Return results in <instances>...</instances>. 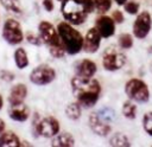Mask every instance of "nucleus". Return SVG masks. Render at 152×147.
Listing matches in <instances>:
<instances>
[{"instance_id":"1","label":"nucleus","mask_w":152,"mask_h":147,"mask_svg":"<svg viewBox=\"0 0 152 147\" xmlns=\"http://www.w3.org/2000/svg\"><path fill=\"white\" fill-rule=\"evenodd\" d=\"M70 85L72 94L81 107L91 108L96 104L101 94V85L97 79L93 77L86 78L75 75L70 81Z\"/></svg>"},{"instance_id":"2","label":"nucleus","mask_w":152,"mask_h":147,"mask_svg":"<svg viewBox=\"0 0 152 147\" xmlns=\"http://www.w3.org/2000/svg\"><path fill=\"white\" fill-rule=\"evenodd\" d=\"M38 32L43 43L49 47L50 55L55 58H62L66 51L59 38L57 28H55L51 23L43 20L38 25Z\"/></svg>"},{"instance_id":"3","label":"nucleus","mask_w":152,"mask_h":147,"mask_svg":"<svg viewBox=\"0 0 152 147\" xmlns=\"http://www.w3.org/2000/svg\"><path fill=\"white\" fill-rule=\"evenodd\" d=\"M57 31L68 55L75 56L83 49L84 39L81 36V33L75 27L71 26L70 23L61 21L57 25Z\"/></svg>"},{"instance_id":"4","label":"nucleus","mask_w":152,"mask_h":147,"mask_svg":"<svg viewBox=\"0 0 152 147\" xmlns=\"http://www.w3.org/2000/svg\"><path fill=\"white\" fill-rule=\"evenodd\" d=\"M61 126L56 117L53 116H45L43 119L36 113L32 120V134L34 138L44 136V138H53L59 133Z\"/></svg>"},{"instance_id":"5","label":"nucleus","mask_w":152,"mask_h":147,"mask_svg":"<svg viewBox=\"0 0 152 147\" xmlns=\"http://www.w3.org/2000/svg\"><path fill=\"white\" fill-rule=\"evenodd\" d=\"M61 12L63 14V18L68 23L74 25L83 24L89 14L81 0H62Z\"/></svg>"},{"instance_id":"6","label":"nucleus","mask_w":152,"mask_h":147,"mask_svg":"<svg viewBox=\"0 0 152 147\" xmlns=\"http://www.w3.org/2000/svg\"><path fill=\"white\" fill-rule=\"evenodd\" d=\"M125 94L137 103H146L150 100V90L147 84L140 78H131L125 84Z\"/></svg>"},{"instance_id":"7","label":"nucleus","mask_w":152,"mask_h":147,"mask_svg":"<svg viewBox=\"0 0 152 147\" xmlns=\"http://www.w3.org/2000/svg\"><path fill=\"white\" fill-rule=\"evenodd\" d=\"M126 55L116 46H108L102 55V66L107 71L120 70L126 64Z\"/></svg>"},{"instance_id":"8","label":"nucleus","mask_w":152,"mask_h":147,"mask_svg":"<svg viewBox=\"0 0 152 147\" xmlns=\"http://www.w3.org/2000/svg\"><path fill=\"white\" fill-rule=\"evenodd\" d=\"M2 38L10 45L20 44L24 39V33H23L20 23L13 18L7 19L2 26Z\"/></svg>"},{"instance_id":"9","label":"nucleus","mask_w":152,"mask_h":147,"mask_svg":"<svg viewBox=\"0 0 152 147\" xmlns=\"http://www.w3.org/2000/svg\"><path fill=\"white\" fill-rule=\"evenodd\" d=\"M56 78V71L48 64H40L36 66L30 74L31 83L36 85H48Z\"/></svg>"},{"instance_id":"10","label":"nucleus","mask_w":152,"mask_h":147,"mask_svg":"<svg viewBox=\"0 0 152 147\" xmlns=\"http://www.w3.org/2000/svg\"><path fill=\"white\" fill-rule=\"evenodd\" d=\"M152 27V18L147 11H142L138 14L133 23V34L138 39H145Z\"/></svg>"},{"instance_id":"11","label":"nucleus","mask_w":152,"mask_h":147,"mask_svg":"<svg viewBox=\"0 0 152 147\" xmlns=\"http://www.w3.org/2000/svg\"><path fill=\"white\" fill-rule=\"evenodd\" d=\"M88 124L91 132L99 136H107L110 133V124L103 117L100 116L97 111H91L88 116Z\"/></svg>"},{"instance_id":"12","label":"nucleus","mask_w":152,"mask_h":147,"mask_svg":"<svg viewBox=\"0 0 152 147\" xmlns=\"http://www.w3.org/2000/svg\"><path fill=\"white\" fill-rule=\"evenodd\" d=\"M101 38H102V36L100 34V32L96 27L89 28L86 33V37H84L83 50L88 53H95L100 47Z\"/></svg>"},{"instance_id":"13","label":"nucleus","mask_w":152,"mask_h":147,"mask_svg":"<svg viewBox=\"0 0 152 147\" xmlns=\"http://www.w3.org/2000/svg\"><path fill=\"white\" fill-rule=\"evenodd\" d=\"M95 27L99 30L102 38H109L115 33V21L112 17L100 15L95 21Z\"/></svg>"},{"instance_id":"14","label":"nucleus","mask_w":152,"mask_h":147,"mask_svg":"<svg viewBox=\"0 0 152 147\" xmlns=\"http://www.w3.org/2000/svg\"><path fill=\"white\" fill-rule=\"evenodd\" d=\"M97 66L94 60H90L88 58H83L75 64V74L76 76L80 77H86V78H91L96 74Z\"/></svg>"},{"instance_id":"15","label":"nucleus","mask_w":152,"mask_h":147,"mask_svg":"<svg viewBox=\"0 0 152 147\" xmlns=\"http://www.w3.org/2000/svg\"><path fill=\"white\" fill-rule=\"evenodd\" d=\"M26 96H27V87L23 83H18L11 88V91L8 95V102L11 106H17V104L24 103Z\"/></svg>"},{"instance_id":"16","label":"nucleus","mask_w":152,"mask_h":147,"mask_svg":"<svg viewBox=\"0 0 152 147\" xmlns=\"http://www.w3.org/2000/svg\"><path fill=\"white\" fill-rule=\"evenodd\" d=\"M8 116L13 121L24 122L30 117V109L24 103H20L17 106H11V108L8 109Z\"/></svg>"},{"instance_id":"17","label":"nucleus","mask_w":152,"mask_h":147,"mask_svg":"<svg viewBox=\"0 0 152 147\" xmlns=\"http://www.w3.org/2000/svg\"><path fill=\"white\" fill-rule=\"evenodd\" d=\"M52 146H58V147H71L75 145V139L70 133L63 132V133H58L56 136L52 138L51 141Z\"/></svg>"},{"instance_id":"18","label":"nucleus","mask_w":152,"mask_h":147,"mask_svg":"<svg viewBox=\"0 0 152 147\" xmlns=\"http://www.w3.org/2000/svg\"><path fill=\"white\" fill-rule=\"evenodd\" d=\"M20 140L12 132H4L0 134V147H19Z\"/></svg>"},{"instance_id":"19","label":"nucleus","mask_w":152,"mask_h":147,"mask_svg":"<svg viewBox=\"0 0 152 147\" xmlns=\"http://www.w3.org/2000/svg\"><path fill=\"white\" fill-rule=\"evenodd\" d=\"M13 58H14V63H15L17 68L20 69V70H21V69H25V68L28 65V63H30L28 56H27L25 49H23V47H18V49L14 51Z\"/></svg>"},{"instance_id":"20","label":"nucleus","mask_w":152,"mask_h":147,"mask_svg":"<svg viewBox=\"0 0 152 147\" xmlns=\"http://www.w3.org/2000/svg\"><path fill=\"white\" fill-rule=\"evenodd\" d=\"M65 115L68 119L72 120V121H77L81 115H82V111H81V104L78 102H71L66 106L65 108Z\"/></svg>"},{"instance_id":"21","label":"nucleus","mask_w":152,"mask_h":147,"mask_svg":"<svg viewBox=\"0 0 152 147\" xmlns=\"http://www.w3.org/2000/svg\"><path fill=\"white\" fill-rule=\"evenodd\" d=\"M109 145L114 147H128L131 146V142L128 138L122 134V133H115L110 139H109Z\"/></svg>"},{"instance_id":"22","label":"nucleus","mask_w":152,"mask_h":147,"mask_svg":"<svg viewBox=\"0 0 152 147\" xmlns=\"http://www.w3.org/2000/svg\"><path fill=\"white\" fill-rule=\"evenodd\" d=\"M122 115L128 120H134L137 117V106L131 101H125L122 104Z\"/></svg>"},{"instance_id":"23","label":"nucleus","mask_w":152,"mask_h":147,"mask_svg":"<svg viewBox=\"0 0 152 147\" xmlns=\"http://www.w3.org/2000/svg\"><path fill=\"white\" fill-rule=\"evenodd\" d=\"M0 1H1L2 6L7 11H10V12H12L14 14H21L23 13V9H21L19 0H0Z\"/></svg>"},{"instance_id":"24","label":"nucleus","mask_w":152,"mask_h":147,"mask_svg":"<svg viewBox=\"0 0 152 147\" xmlns=\"http://www.w3.org/2000/svg\"><path fill=\"white\" fill-rule=\"evenodd\" d=\"M118 44L124 50L131 49L133 46V38L129 33H122V34H120V37L118 39Z\"/></svg>"},{"instance_id":"25","label":"nucleus","mask_w":152,"mask_h":147,"mask_svg":"<svg viewBox=\"0 0 152 147\" xmlns=\"http://www.w3.org/2000/svg\"><path fill=\"white\" fill-rule=\"evenodd\" d=\"M95 8L99 14H103L112 7V0H94Z\"/></svg>"},{"instance_id":"26","label":"nucleus","mask_w":152,"mask_h":147,"mask_svg":"<svg viewBox=\"0 0 152 147\" xmlns=\"http://www.w3.org/2000/svg\"><path fill=\"white\" fill-rule=\"evenodd\" d=\"M142 128L146 134L152 136V111H147L142 116Z\"/></svg>"},{"instance_id":"27","label":"nucleus","mask_w":152,"mask_h":147,"mask_svg":"<svg viewBox=\"0 0 152 147\" xmlns=\"http://www.w3.org/2000/svg\"><path fill=\"white\" fill-rule=\"evenodd\" d=\"M139 8H140V5L135 1H128L124 5V9L129 14H138Z\"/></svg>"},{"instance_id":"28","label":"nucleus","mask_w":152,"mask_h":147,"mask_svg":"<svg viewBox=\"0 0 152 147\" xmlns=\"http://www.w3.org/2000/svg\"><path fill=\"white\" fill-rule=\"evenodd\" d=\"M26 40H27L30 44L36 45V46H40V45L43 44V40H42L40 36H36V34H33V33H31V32H27V34H26Z\"/></svg>"},{"instance_id":"29","label":"nucleus","mask_w":152,"mask_h":147,"mask_svg":"<svg viewBox=\"0 0 152 147\" xmlns=\"http://www.w3.org/2000/svg\"><path fill=\"white\" fill-rule=\"evenodd\" d=\"M97 113L100 114L101 117H103V119H104L106 121H108V122L114 119V113H113V110L109 109V108H102V109L99 110Z\"/></svg>"},{"instance_id":"30","label":"nucleus","mask_w":152,"mask_h":147,"mask_svg":"<svg viewBox=\"0 0 152 147\" xmlns=\"http://www.w3.org/2000/svg\"><path fill=\"white\" fill-rule=\"evenodd\" d=\"M0 78L5 82H12L15 78V76H14L13 72H11L8 70H1L0 71Z\"/></svg>"},{"instance_id":"31","label":"nucleus","mask_w":152,"mask_h":147,"mask_svg":"<svg viewBox=\"0 0 152 147\" xmlns=\"http://www.w3.org/2000/svg\"><path fill=\"white\" fill-rule=\"evenodd\" d=\"M112 18L114 19V21L115 23H118V24H121L122 21H124V13L121 12V11H119V9H115V11H113V13H112Z\"/></svg>"},{"instance_id":"32","label":"nucleus","mask_w":152,"mask_h":147,"mask_svg":"<svg viewBox=\"0 0 152 147\" xmlns=\"http://www.w3.org/2000/svg\"><path fill=\"white\" fill-rule=\"evenodd\" d=\"M81 1H82L83 6H84V8H86V11H87L88 13H91V12L95 9L94 0H81Z\"/></svg>"},{"instance_id":"33","label":"nucleus","mask_w":152,"mask_h":147,"mask_svg":"<svg viewBox=\"0 0 152 147\" xmlns=\"http://www.w3.org/2000/svg\"><path fill=\"white\" fill-rule=\"evenodd\" d=\"M43 7L46 12H52L53 11V1L52 0H43Z\"/></svg>"},{"instance_id":"34","label":"nucleus","mask_w":152,"mask_h":147,"mask_svg":"<svg viewBox=\"0 0 152 147\" xmlns=\"http://www.w3.org/2000/svg\"><path fill=\"white\" fill-rule=\"evenodd\" d=\"M5 129H6V123H5V121L2 119H0V134L4 133Z\"/></svg>"},{"instance_id":"35","label":"nucleus","mask_w":152,"mask_h":147,"mask_svg":"<svg viewBox=\"0 0 152 147\" xmlns=\"http://www.w3.org/2000/svg\"><path fill=\"white\" fill-rule=\"evenodd\" d=\"M119 6H124L126 2H127V0H114Z\"/></svg>"},{"instance_id":"36","label":"nucleus","mask_w":152,"mask_h":147,"mask_svg":"<svg viewBox=\"0 0 152 147\" xmlns=\"http://www.w3.org/2000/svg\"><path fill=\"white\" fill-rule=\"evenodd\" d=\"M2 107H4V98H2V96L0 95V110L2 109Z\"/></svg>"},{"instance_id":"37","label":"nucleus","mask_w":152,"mask_h":147,"mask_svg":"<svg viewBox=\"0 0 152 147\" xmlns=\"http://www.w3.org/2000/svg\"><path fill=\"white\" fill-rule=\"evenodd\" d=\"M58 1H62V0H58Z\"/></svg>"}]
</instances>
